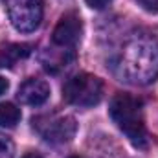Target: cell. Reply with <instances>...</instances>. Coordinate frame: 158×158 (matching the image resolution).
Wrapping results in <instances>:
<instances>
[{"mask_svg": "<svg viewBox=\"0 0 158 158\" xmlns=\"http://www.w3.org/2000/svg\"><path fill=\"white\" fill-rule=\"evenodd\" d=\"M70 158H81V156H70Z\"/></svg>", "mask_w": 158, "mask_h": 158, "instance_id": "cell-15", "label": "cell"}, {"mask_svg": "<svg viewBox=\"0 0 158 158\" xmlns=\"http://www.w3.org/2000/svg\"><path fill=\"white\" fill-rule=\"evenodd\" d=\"M114 72L121 81L136 86L149 85L158 77V40L151 33L136 31L123 40Z\"/></svg>", "mask_w": 158, "mask_h": 158, "instance_id": "cell-1", "label": "cell"}, {"mask_svg": "<svg viewBox=\"0 0 158 158\" xmlns=\"http://www.w3.org/2000/svg\"><path fill=\"white\" fill-rule=\"evenodd\" d=\"M30 53L28 44H9L0 52V66H13L19 59L26 57Z\"/></svg>", "mask_w": 158, "mask_h": 158, "instance_id": "cell-8", "label": "cell"}, {"mask_svg": "<svg viewBox=\"0 0 158 158\" xmlns=\"http://www.w3.org/2000/svg\"><path fill=\"white\" fill-rule=\"evenodd\" d=\"M85 2H86V6L92 7V9H105L112 0H85Z\"/></svg>", "mask_w": 158, "mask_h": 158, "instance_id": "cell-12", "label": "cell"}, {"mask_svg": "<svg viewBox=\"0 0 158 158\" xmlns=\"http://www.w3.org/2000/svg\"><path fill=\"white\" fill-rule=\"evenodd\" d=\"M103 98V81L98 76L81 72L68 79L63 86V99L74 107H94Z\"/></svg>", "mask_w": 158, "mask_h": 158, "instance_id": "cell-3", "label": "cell"}, {"mask_svg": "<svg viewBox=\"0 0 158 158\" xmlns=\"http://www.w3.org/2000/svg\"><path fill=\"white\" fill-rule=\"evenodd\" d=\"M7 88H9V81H7V79H4V77H0V96H2V94H6V92H7Z\"/></svg>", "mask_w": 158, "mask_h": 158, "instance_id": "cell-13", "label": "cell"}, {"mask_svg": "<svg viewBox=\"0 0 158 158\" xmlns=\"http://www.w3.org/2000/svg\"><path fill=\"white\" fill-rule=\"evenodd\" d=\"M81 33H83V22H81V17L77 13L70 11V13H64L57 26L53 28V33H52V42L59 48H64V50H72L81 39Z\"/></svg>", "mask_w": 158, "mask_h": 158, "instance_id": "cell-6", "label": "cell"}, {"mask_svg": "<svg viewBox=\"0 0 158 158\" xmlns=\"http://www.w3.org/2000/svg\"><path fill=\"white\" fill-rule=\"evenodd\" d=\"M33 129L48 143H66L77 132V123L68 114H46L33 118Z\"/></svg>", "mask_w": 158, "mask_h": 158, "instance_id": "cell-5", "label": "cell"}, {"mask_svg": "<svg viewBox=\"0 0 158 158\" xmlns=\"http://www.w3.org/2000/svg\"><path fill=\"white\" fill-rule=\"evenodd\" d=\"M138 6L147 13H158V0H136Z\"/></svg>", "mask_w": 158, "mask_h": 158, "instance_id": "cell-11", "label": "cell"}, {"mask_svg": "<svg viewBox=\"0 0 158 158\" xmlns=\"http://www.w3.org/2000/svg\"><path fill=\"white\" fill-rule=\"evenodd\" d=\"M9 22L20 33L35 31L42 22L44 2L42 0H6Z\"/></svg>", "mask_w": 158, "mask_h": 158, "instance_id": "cell-4", "label": "cell"}, {"mask_svg": "<svg viewBox=\"0 0 158 158\" xmlns=\"http://www.w3.org/2000/svg\"><path fill=\"white\" fill-rule=\"evenodd\" d=\"M17 98L20 103L30 105V107H40L48 101L50 98V85L42 79H28L19 86Z\"/></svg>", "mask_w": 158, "mask_h": 158, "instance_id": "cell-7", "label": "cell"}, {"mask_svg": "<svg viewBox=\"0 0 158 158\" xmlns=\"http://www.w3.org/2000/svg\"><path fill=\"white\" fill-rule=\"evenodd\" d=\"M20 109L13 103H0V127L11 129L20 121Z\"/></svg>", "mask_w": 158, "mask_h": 158, "instance_id": "cell-9", "label": "cell"}, {"mask_svg": "<svg viewBox=\"0 0 158 158\" xmlns=\"http://www.w3.org/2000/svg\"><path fill=\"white\" fill-rule=\"evenodd\" d=\"M22 158H42V156H40L39 153H33V151H30V153H26Z\"/></svg>", "mask_w": 158, "mask_h": 158, "instance_id": "cell-14", "label": "cell"}, {"mask_svg": "<svg viewBox=\"0 0 158 158\" xmlns=\"http://www.w3.org/2000/svg\"><path fill=\"white\" fill-rule=\"evenodd\" d=\"M109 114H110V119L116 123V127L127 136V140L136 149L149 147L151 136L145 127L142 99H138L131 94H116L110 99Z\"/></svg>", "mask_w": 158, "mask_h": 158, "instance_id": "cell-2", "label": "cell"}, {"mask_svg": "<svg viewBox=\"0 0 158 158\" xmlns=\"http://www.w3.org/2000/svg\"><path fill=\"white\" fill-rule=\"evenodd\" d=\"M0 158H15V145L9 138L0 134Z\"/></svg>", "mask_w": 158, "mask_h": 158, "instance_id": "cell-10", "label": "cell"}]
</instances>
